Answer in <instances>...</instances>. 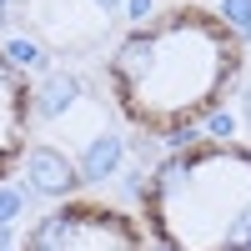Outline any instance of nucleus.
I'll list each match as a JSON object with an SVG mask.
<instances>
[{
	"label": "nucleus",
	"mask_w": 251,
	"mask_h": 251,
	"mask_svg": "<svg viewBox=\"0 0 251 251\" xmlns=\"http://www.w3.org/2000/svg\"><path fill=\"white\" fill-rule=\"evenodd\" d=\"M246 71V40L221 10L201 0L161 5L136 20L106 55L111 106L151 141L191 136L211 121Z\"/></svg>",
	"instance_id": "nucleus-1"
},
{
	"label": "nucleus",
	"mask_w": 251,
	"mask_h": 251,
	"mask_svg": "<svg viewBox=\"0 0 251 251\" xmlns=\"http://www.w3.org/2000/svg\"><path fill=\"white\" fill-rule=\"evenodd\" d=\"M136 216L161 251H251V141H176L141 176Z\"/></svg>",
	"instance_id": "nucleus-2"
},
{
	"label": "nucleus",
	"mask_w": 251,
	"mask_h": 251,
	"mask_svg": "<svg viewBox=\"0 0 251 251\" xmlns=\"http://www.w3.org/2000/svg\"><path fill=\"white\" fill-rule=\"evenodd\" d=\"M15 251H151V236H146L141 216L111 201L66 196L20 231Z\"/></svg>",
	"instance_id": "nucleus-3"
},
{
	"label": "nucleus",
	"mask_w": 251,
	"mask_h": 251,
	"mask_svg": "<svg viewBox=\"0 0 251 251\" xmlns=\"http://www.w3.org/2000/svg\"><path fill=\"white\" fill-rule=\"evenodd\" d=\"M30 126H35V86L25 66L0 46V181H10L25 166Z\"/></svg>",
	"instance_id": "nucleus-4"
},
{
	"label": "nucleus",
	"mask_w": 251,
	"mask_h": 251,
	"mask_svg": "<svg viewBox=\"0 0 251 251\" xmlns=\"http://www.w3.org/2000/svg\"><path fill=\"white\" fill-rule=\"evenodd\" d=\"M166 5H181V0H166Z\"/></svg>",
	"instance_id": "nucleus-5"
}]
</instances>
